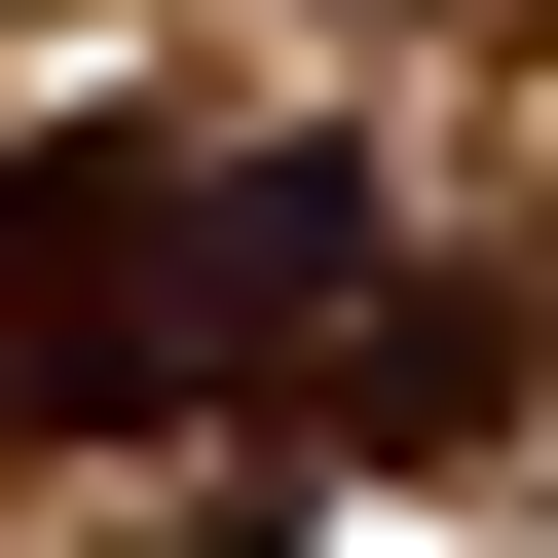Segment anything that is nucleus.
Returning a JSON list of instances; mask_svg holds the SVG:
<instances>
[{"mask_svg":"<svg viewBox=\"0 0 558 558\" xmlns=\"http://www.w3.org/2000/svg\"><path fill=\"white\" fill-rule=\"evenodd\" d=\"M336 299H373V149H299V112H75V149H0V447L260 410Z\"/></svg>","mask_w":558,"mask_h":558,"instance_id":"nucleus-1","label":"nucleus"}]
</instances>
